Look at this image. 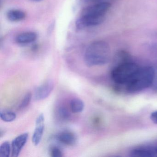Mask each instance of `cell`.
I'll return each mask as SVG.
<instances>
[{
  "label": "cell",
  "mask_w": 157,
  "mask_h": 157,
  "mask_svg": "<svg viewBox=\"0 0 157 157\" xmlns=\"http://www.w3.org/2000/svg\"><path fill=\"white\" fill-rule=\"evenodd\" d=\"M110 56L111 50L108 44L105 41H95L86 49L84 61L88 67L101 66L108 63Z\"/></svg>",
  "instance_id": "6da1fadb"
},
{
  "label": "cell",
  "mask_w": 157,
  "mask_h": 157,
  "mask_svg": "<svg viewBox=\"0 0 157 157\" xmlns=\"http://www.w3.org/2000/svg\"><path fill=\"white\" fill-rule=\"evenodd\" d=\"M154 78L155 71L152 67H140L130 81L120 91L133 93L143 90L151 86Z\"/></svg>",
  "instance_id": "7a4b0ae2"
},
{
  "label": "cell",
  "mask_w": 157,
  "mask_h": 157,
  "mask_svg": "<svg viewBox=\"0 0 157 157\" xmlns=\"http://www.w3.org/2000/svg\"><path fill=\"white\" fill-rule=\"evenodd\" d=\"M140 67L130 60L118 62L112 70L111 77L116 84L117 90H120L135 76Z\"/></svg>",
  "instance_id": "3957f363"
},
{
  "label": "cell",
  "mask_w": 157,
  "mask_h": 157,
  "mask_svg": "<svg viewBox=\"0 0 157 157\" xmlns=\"http://www.w3.org/2000/svg\"><path fill=\"white\" fill-rule=\"evenodd\" d=\"M111 6V3L106 1L91 4L82 10L81 16L105 20Z\"/></svg>",
  "instance_id": "277c9868"
},
{
  "label": "cell",
  "mask_w": 157,
  "mask_h": 157,
  "mask_svg": "<svg viewBox=\"0 0 157 157\" xmlns=\"http://www.w3.org/2000/svg\"><path fill=\"white\" fill-rule=\"evenodd\" d=\"M55 87L54 82L51 80L47 81L42 85L37 87L35 90L33 98L36 101L46 99L53 91Z\"/></svg>",
  "instance_id": "5b68a950"
},
{
  "label": "cell",
  "mask_w": 157,
  "mask_h": 157,
  "mask_svg": "<svg viewBox=\"0 0 157 157\" xmlns=\"http://www.w3.org/2000/svg\"><path fill=\"white\" fill-rule=\"evenodd\" d=\"M44 129V117L40 114L36 121L35 128L32 137V141L35 146H37L41 142Z\"/></svg>",
  "instance_id": "8992f818"
},
{
  "label": "cell",
  "mask_w": 157,
  "mask_h": 157,
  "mask_svg": "<svg viewBox=\"0 0 157 157\" xmlns=\"http://www.w3.org/2000/svg\"><path fill=\"white\" fill-rule=\"evenodd\" d=\"M29 135L27 133H25L15 138L12 142V156L17 157L21 153L23 148L28 140Z\"/></svg>",
  "instance_id": "52a82bcc"
},
{
  "label": "cell",
  "mask_w": 157,
  "mask_h": 157,
  "mask_svg": "<svg viewBox=\"0 0 157 157\" xmlns=\"http://www.w3.org/2000/svg\"><path fill=\"white\" fill-rule=\"evenodd\" d=\"M77 137L74 133L70 131H63L59 133L56 136V139L59 142L67 146H73L77 142Z\"/></svg>",
  "instance_id": "ba28073f"
},
{
  "label": "cell",
  "mask_w": 157,
  "mask_h": 157,
  "mask_svg": "<svg viewBox=\"0 0 157 157\" xmlns=\"http://www.w3.org/2000/svg\"><path fill=\"white\" fill-rule=\"evenodd\" d=\"M37 38V35L34 32L22 33L16 37V42L20 44H27L34 42Z\"/></svg>",
  "instance_id": "9c48e42d"
},
{
  "label": "cell",
  "mask_w": 157,
  "mask_h": 157,
  "mask_svg": "<svg viewBox=\"0 0 157 157\" xmlns=\"http://www.w3.org/2000/svg\"><path fill=\"white\" fill-rule=\"evenodd\" d=\"M131 156L133 157H155L157 156L156 147L138 148L131 151Z\"/></svg>",
  "instance_id": "30bf717a"
},
{
  "label": "cell",
  "mask_w": 157,
  "mask_h": 157,
  "mask_svg": "<svg viewBox=\"0 0 157 157\" xmlns=\"http://www.w3.org/2000/svg\"><path fill=\"white\" fill-rule=\"evenodd\" d=\"M7 16L8 20L10 21L18 22L24 20L26 14L21 10H12L8 12Z\"/></svg>",
  "instance_id": "8fae6325"
},
{
  "label": "cell",
  "mask_w": 157,
  "mask_h": 157,
  "mask_svg": "<svg viewBox=\"0 0 157 157\" xmlns=\"http://www.w3.org/2000/svg\"><path fill=\"white\" fill-rule=\"evenodd\" d=\"M70 107L71 112L74 113H81L84 109V102L81 99L74 98L71 101Z\"/></svg>",
  "instance_id": "7c38bea8"
},
{
  "label": "cell",
  "mask_w": 157,
  "mask_h": 157,
  "mask_svg": "<svg viewBox=\"0 0 157 157\" xmlns=\"http://www.w3.org/2000/svg\"><path fill=\"white\" fill-rule=\"evenodd\" d=\"M0 117L4 122H11L16 119V114L13 111L4 109L0 112Z\"/></svg>",
  "instance_id": "4fadbf2b"
},
{
  "label": "cell",
  "mask_w": 157,
  "mask_h": 157,
  "mask_svg": "<svg viewBox=\"0 0 157 157\" xmlns=\"http://www.w3.org/2000/svg\"><path fill=\"white\" fill-rule=\"evenodd\" d=\"M11 152V146L10 142L4 141L0 146V157H10Z\"/></svg>",
  "instance_id": "5bb4252c"
},
{
  "label": "cell",
  "mask_w": 157,
  "mask_h": 157,
  "mask_svg": "<svg viewBox=\"0 0 157 157\" xmlns=\"http://www.w3.org/2000/svg\"><path fill=\"white\" fill-rule=\"evenodd\" d=\"M32 97H33V94L31 92L27 93L24 97L22 101L19 105V109H23L27 107L31 102Z\"/></svg>",
  "instance_id": "9a60e30c"
},
{
  "label": "cell",
  "mask_w": 157,
  "mask_h": 157,
  "mask_svg": "<svg viewBox=\"0 0 157 157\" xmlns=\"http://www.w3.org/2000/svg\"><path fill=\"white\" fill-rule=\"evenodd\" d=\"M59 116L62 119H67L70 116L68 110L65 107H60L58 111Z\"/></svg>",
  "instance_id": "2e32d148"
},
{
  "label": "cell",
  "mask_w": 157,
  "mask_h": 157,
  "mask_svg": "<svg viewBox=\"0 0 157 157\" xmlns=\"http://www.w3.org/2000/svg\"><path fill=\"white\" fill-rule=\"evenodd\" d=\"M62 152L59 148L53 147L50 151L51 156L53 157H61L63 156Z\"/></svg>",
  "instance_id": "e0dca14e"
},
{
  "label": "cell",
  "mask_w": 157,
  "mask_h": 157,
  "mask_svg": "<svg viewBox=\"0 0 157 157\" xmlns=\"http://www.w3.org/2000/svg\"><path fill=\"white\" fill-rule=\"evenodd\" d=\"M150 118L153 123L157 124V111L153 112L151 114L150 116Z\"/></svg>",
  "instance_id": "ac0fdd59"
},
{
  "label": "cell",
  "mask_w": 157,
  "mask_h": 157,
  "mask_svg": "<svg viewBox=\"0 0 157 157\" xmlns=\"http://www.w3.org/2000/svg\"><path fill=\"white\" fill-rule=\"evenodd\" d=\"M83 1L86 3H91V4H95V3H99V2L105 1L104 0H83Z\"/></svg>",
  "instance_id": "d6986e66"
},
{
  "label": "cell",
  "mask_w": 157,
  "mask_h": 157,
  "mask_svg": "<svg viewBox=\"0 0 157 157\" xmlns=\"http://www.w3.org/2000/svg\"><path fill=\"white\" fill-rule=\"evenodd\" d=\"M31 1H32L36 2H37L41 1H42V0H31Z\"/></svg>",
  "instance_id": "ffe728a7"
}]
</instances>
